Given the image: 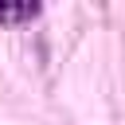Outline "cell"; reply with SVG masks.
<instances>
[{
	"label": "cell",
	"mask_w": 125,
	"mask_h": 125,
	"mask_svg": "<svg viewBox=\"0 0 125 125\" xmlns=\"http://www.w3.org/2000/svg\"><path fill=\"white\" fill-rule=\"evenodd\" d=\"M39 12V4H0V23H12V20H31Z\"/></svg>",
	"instance_id": "obj_1"
}]
</instances>
